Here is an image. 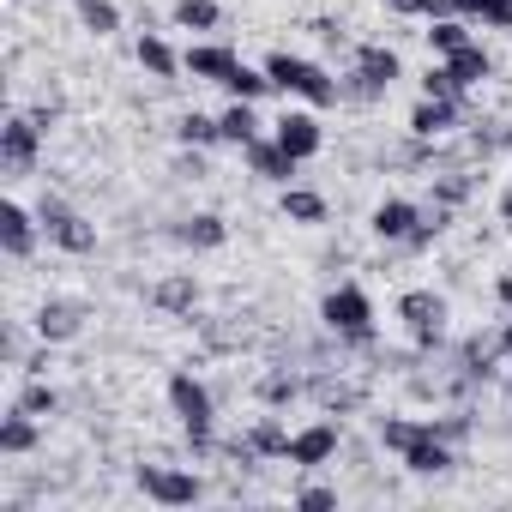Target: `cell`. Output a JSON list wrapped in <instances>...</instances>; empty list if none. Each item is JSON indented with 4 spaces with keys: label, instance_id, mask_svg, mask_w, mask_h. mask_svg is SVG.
Returning a JSON list of instances; mask_svg holds the SVG:
<instances>
[{
    "label": "cell",
    "instance_id": "obj_30",
    "mask_svg": "<svg viewBox=\"0 0 512 512\" xmlns=\"http://www.w3.org/2000/svg\"><path fill=\"white\" fill-rule=\"evenodd\" d=\"M422 434H428V422H416V416H380V446L398 452V458H404V446H416Z\"/></svg>",
    "mask_w": 512,
    "mask_h": 512
},
{
    "label": "cell",
    "instance_id": "obj_3",
    "mask_svg": "<svg viewBox=\"0 0 512 512\" xmlns=\"http://www.w3.org/2000/svg\"><path fill=\"white\" fill-rule=\"evenodd\" d=\"M320 320H326L332 338H344V344H356V350L374 344V302H368L362 284H338V290H326Z\"/></svg>",
    "mask_w": 512,
    "mask_h": 512
},
{
    "label": "cell",
    "instance_id": "obj_41",
    "mask_svg": "<svg viewBox=\"0 0 512 512\" xmlns=\"http://www.w3.org/2000/svg\"><path fill=\"white\" fill-rule=\"evenodd\" d=\"M55 115H61V109H55V103H37V109H31V121H37V127H43V133H49V127H55Z\"/></svg>",
    "mask_w": 512,
    "mask_h": 512
},
{
    "label": "cell",
    "instance_id": "obj_40",
    "mask_svg": "<svg viewBox=\"0 0 512 512\" xmlns=\"http://www.w3.org/2000/svg\"><path fill=\"white\" fill-rule=\"evenodd\" d=\"M494 350H500V362H512V320H500V332H494Z\"/></svg>",
    "mask_w": 512,
    "mask_h": 512
},
{
    "label": "cell",
    "instance_id": "obj_20",
    "mask_svg": "<svg viewBox=\"0 0 512 512\" xmlns=\"http://www.w3.org/2000/svg\"><path fill=\"white\" fill-rule=\"evenodd\" d=\"M241 440H247V452H253V458H284V452H290V428H284L278 416H260Z\"/></svg>",
    "mask_w": 512,
    "mask_h": 512
},
{
    "label": "cell",
    "instance_id": "obj_4",
    "mask_svg": "<svg viewBox=\"0 0 512 512\" xmlns=\"http://www.w3.org/2000/svg\"><path fill=\"white\" fill-rule=\"evenodd\" d=\"M398 320H404V332H410L416 350H440V344H446V296H434V290H404V296H398Z\"/></svg>",
    "mask_w": 512,
    "mask_h": 512
},
{
    "label": "cell",
    "instance_id": "obj_32",
    "mask_svg": "<svg viewBox=\"0 0 512 512\" xmlns=\"http://www.w3.org/2000/svg\"><path fill=\"white\" fill-rule=\"evenodd\" d=\"M79 25L91 37H115L121 31V7H115V0H79Z\"/></svg>",
    "mask_w": 512,
    "mask_h": 512
},
{
    "label": "cell",
    "instance_id": "obj_10",
    "mask_svg": "<svg viewBox=\"0 0 512 512\" xmlns=\"http://www.w3.org/2000/svg\"><path fill=\"white\" fill-rule=\"evenodd\" d=\"M37 235H43V217L25 211L19 199L0 205V247H7V260H31L37 253Z\"/></svg>",
    "mask_w": 512,
    "mask_h": 512
},
{
    "label": "cell",
    "instance_id": "obj_34",
    "mask_svg": "<svg viewBox=\"0 0 512 512\" xmlns=\"http://www.w3.org/2000/svg\"><path fill=\"white\" fill-rule=\"evenodd\" d=\"M308 392H314V398H320V404H326L332 416H338V410H356V404H362V386H344V380H308Z\"/></svg>",
    "mask_w": 512,
    "mask_h": 512
},
{
    "label": "cell",
    "instance_id": "obj_6",
    "mask_svg": "<svg viewBox=\"0 0 512 512\" xmlns=\"http://www.w3.org/2000/svg\"><path fill=\"white\" fill-rule=\"evenodd\" d=\"M139 488L157 506H193V500H205V482L193 470H175V464H139Z\"/></svg>",
    "mask_w": 512,
    "mask_h": 512
},
{
    "label": "cell",
    "instance_id": "obj_31",
    "mask_svg": "<svg viewBox=\"0 0 512 512\" xmlns=\"http://www.w3.org/2000/svg\"><path fill=\"white\" fill-rule=\"evenodd\" d=\"M175 25L181 31H217L223 7H217V0H175Z\"/></svg>",
    "mask_w": 512,
    "mask_h": 512
},
{
    "label": "cell",
    "instance_id": "obj_19",
    "mask_svg": "<svg viewBox=\"0 0 512 512\" xmlns=\"http://www.w3.org/2000/svg\"><path fill=\"white\" fill-rule=\"evenodd\" d=\"M37 440H43V422L13 404V416L0 422V452H7V458H25V452H37Z\"/></svg>",
    "mask_w": 512,
    "mask_h": 512
},
{
    "label": "cell",
    "instance_id": "obj_46",
    "mask_svg": "<svg viewBox=\"0 0 512 512\" xmlns=\"http://www.w3.org/2000/svg\"><path fill=\"white\" fill-rule=\"evenodd\" d=\"M13 7H19V0H13Z\"/></svg>",
    "mask_w": 512,
    "mask_h": 512
},
{
    "label": "cell",
    "instance_id": "obj_28",
    "mask_svg": "<svg viewBox=\"0 0 512 512\" xmlns=\"http://www.w3.org/2000/svg\"><path fill=\"white\" fill-rule=\"evenodd\" d=\"M284 217L290 223H326V193H314V187H284Z\"/></svg>",
    "mask_w": 512,
    "mask_h": 512
},
{
    "label": "cell",
    "instance_id": "obj_17",
    "mask_svg": "<svg viewBox=\"0 0 512 512\" xmlns=\"http://www.w3.org/2000/svg\"><path fill=\"white\" fill-rule=\"evenodd\" d=\"M181 61H187V73H193V79H205V85H223V79L241 67V55H235V49H223V43H193Z\"/></svg>",
    "mask_w": 512,
    "mask_h": 512
},
{
    "label": "cell",
    "instance_id": "obj_11",
    "mask_svg": "<svg viewBox=\"0 0 512 512\" xmlns=\"http://www.w3.org/2000/svg\"><path fill=\"white\" fill-rule=\"evenodd\" d=\"M422 217H428V211H422L416 199H380L368 223H374V235H380V241H392V247H404V241H410V235L422 229Z\"/></svg>",
    "mask_w": 512,
    "mask_h": 512
},
{
    "label": "cell",
    "instance_id": "obj_43",
    "mask_svg": "<svg viewBox=\"0 0 512 512\" xmlns=\"http://www.w3.org/2000/svg\"><path fill=\"white\" fill-rule=\"evenodd\" d=\"M494 296H500V308H512V272H500V278H494Z\"/></svg>",
    "mask_w": 512,
    "mask_h": 512
},
{
    "label": "cell",
    "instance_id": "obj_33",
    "mask_svg": "<svg viewBox=\"0 0 512 512\" xmlns=\"http://www.w3.org/2000/svg\"><path fill=\"white\" fill-rule=\"evenodd\" d=\"M19 410H31V416H37V422H49V416H55V410H61V392H55V386H49V380H43V374H31V386H25V392H19Z\"/></svg>",
    "mask_w": 512,
    "mask_h": 512
},
{
    "label": "cell",
    "instance_id": "obj_25",
    "mask_svg": "<svg viewBox=\"0 0 512 512\" xmlns=\"http://www.w3.org/2000/svg\"><path fill=\"white\" fill-rule=\"evenodd\" d=\"M175 139H181L187 151H211V145H223V121L193 109V115H181V121H175Z\"/></svg>",
    "mask_w": 512,
    "mask_h": 512
},
{
    "label": "cell",
    "instance_id": "obj_18",
    "mask_svg": "<svg viewBox=\"0 0 512 512\" xmlns=\"http://www.w3.org/2000/svg\"><path fill=\"white\" fill-rule=\"evenodd\" d=\"M175 241H181V247H193V253H211V247H223V241H229V223H223L217 211H193V217H181V223H175Z\"/></svg>",
    "mask_w": 512,
    "mask_h": 512
},
{
    "label": "cell",
    "instance_id": "obj_39",
    "mask_svg": "<svg viewBox=\"0 0 512 512\" xmlns=\"http://www.w3.org/2000/svg\"><path fill=\"white\" fill-rule=\"evenodd\" d=\"M296 506H302V512H326V506H338V488H320V482H314V488L296 494Z\"/></svg>",
    "mask_w": 512,
    "mask_h": 512
},
{
    "label": "cell",
    "instance_id": "obj_36",
    "mask_svg": "<svg viewBox=\"0 0 512 512\" xmlns=\"http://www.w3.org/2000/svg\"><path fill=\"white\" fill-rule=\"evenodd\" d=\"M302 392H308V386H302L296 374H266V380H260V404H272V410H278V404H296Z\"/></svg>",
    "mask_w": 512,
    "mask_h": 512
},
{
    "label": "cell",
    "instance_id": "obj_16",
    "mask_svg": "<svg viewBox=\"0 0 512 512\" xmlns=\"http://www.w3.org/2000/svg\"><path fill=\"white\" fill-rule=\"evenodd\" d=\"M356 73L386 97V91L404 79V61H398V49H386V43H362V49H356Z\"/></svg>",
    "mask_w": 512,
    "mask_h": 512
},
{
    "label": "cell",
    "instance_id": "obj_5",
    "mask_svg": "<svg viewBox=\"0 0 512 512\" xmlns=\"http://www.w3.org/2000/svg\"><path fill=\"white\" fill-rule=\"evenodd\" d=\"M37 217H43V235H49L61 253H91V247H97V223H91L85 211H73L67 199H43Z\"/></svg>",
    "mask_w": 512,
    "mask_h": 512
},
{
    "label": "cell",
    "instance_id": "obj_38",
    "mask_svg": "<svg viewBox=\"0 0 512 512\" xmlns=\"http://www.w3.org/2000/svg\"><path fill=\"white\" fill-rule=\"evenodd\" d=\"M422 97H464L458 91V79H452V67L446 61H434L428 73H422Z\"/></svg>",
    "mask_w": 512,
    "mask_h": 512
},
{
    "label": "cell",
    "instance_id": "obj_42",
    "mask_svg": "<svg viewBox=\"0 0 512 512\" xmlns=\"http://www.w3.org/2000/svg\"><path fill=\"white\" fill-rule=\"evenodd\" d=\"M175 169H181V175H193V181H199V175H205V157H199V151H193V157H181V163H175Z\"/></svg>",
    "mask_w": 512,
    "mask_h": 512
},
{
    "label": "cell",
    "instance_id": "obj_7",
    "mask_svg": "<svg viewBox=\"0 0 512 512\" xmlns=\"http://www.w3.org/2000/svg\"><path fill=\"white\" fill-rule=\"evenodd\" d=\"M43 157V127L31 115H7V127H0V169L7 175H31Z\"/></svg>",
    "mask_w": 512,
    "mask_h": 512
},
{
    "label": "cell",
    "instance_id": "obj_29",
    "mask_svg": "<svg viewBox=\"0 0 512 512\" xmlns=\"http://www.w3.org/2000/svg\"><path fill=\"white\" fill-rule=\"evenodd\" d=\"M223 91H229V97H241V103H260V97L272 91V73H266V67H247V61H241V67L223 79Z\"/></svg>",
    "mask_w": 512,
    "mask_h": 512
},
{
    "label": "cell",
    "instance_id": "obj_24",
    "mask_svg": "<svg viewBox=\"0 0 512 512\" xmlns=\"http://www.w3.org/2000/svg\"><path fill=\"white\" fill-rule=\"evenodd\" d=\"M464 43H476L470 37V19H458V13H446V19H428V49L446 61V55H458Z\"/></svg>",
    "mask_w": 512,
    "mask_h": 512
},
{
    "label": "cell",
    "instance_id": "obj_37",
    "mask_svg": "<svg viewBox=\"0 0 512 512\" xmlns=\"http://www.w3.org/2000/svg\"><path fill=\"white\" fill-rule=\"evenodd\" d=\"M428 422H434V434H440L446 446H464V440H470V428H476V416H470V410H446V416H428Z\"/></svg>",
    "mask_w": 512,
    "mask_h": 512
},
{
    "label": "cell",
    "instance_id": "obj_21",
    "mask_svg": "<svg viewBox=\"0 0 512 512\" xmlns=\"http://www.w3.org/2000/svg\"><path fill=\"white\" fill-rule=\"evenodd\" d=\"M139 67H145L151 79H163V85H169V79H175L187 61H181V55H175V49H169L157 31H145V37H139Z\"/></svg>",
    "mask_w": 512,
    "mask_h": 512
},
{
    "label": "cell",
    "instance_id": "obj_44",
    "mask_svg": "<svg viewBox=\"0 0 512 512\" xmlns=\"http://www.w3.org/2000/svg\"><path fill=\"white\" fill-rule=\"evenodd\" d=\"M500 223L512 229V187H500Z\"/></svg>",
    "mask_w": 512,
    "mask_h": 512
},
{
    "label": "cell",
    "instance_id": "obj_2",
    "mask_svg": "<svg viewBox=\"0 0 512 512\" xmlns=\"http://www.w3.org/2000/svg\"><path fill=\"white\" fill-rule=\"evenodd\" d=\"M266 73H272V91L302 97L308 109H332V103H338V79H332L320 61H308V55L278 49V55H266Z\"/></svg>",
    "mask_w": 512,
    "mask_h": 512
},
{
    "label": "cell",
    "instance_id": "obj_35",
    "mask_svg": "<svg viewBox=\"0 0 512 512\" xmlns=\"http://www.w3.org/2000/svg\"><path fill=\"white\" fill-rule=\"evenodd\" d=\"M470 187H476V181H470L464 169H446V175H434V205H446V211H458V205L470 199Z\"/></svg>",
    "mask_w": 512,
    "mask_h": 512
},
{
    "label": "cell",
    "instance_id": "obj_12",
    "mask_svg": "<svg viewBox=\"0 0 512 512\" xmlns=\"http://www.w3.org/2000/svg\"><path fill=\"white\" fill-rule=\"evenodd\" d=\"M79 332H85V302L49 296V302L37 308V338H43V344H67V338H79Z\"/></svg>",
    "mask_w": 512,
    "mask_h": 512
},
{
    "label": "cell",
    "instance_id": "obj_27",
    "mask_svg": "<svg viewBox=\"0 0 512 512\" xmlns=\"http://www.w3.org/2000/svg\"><path fill=\"white\" fill-rule=\"evenodd\" d=\"M217 121H223V145H253V139H260V109L241 103V97H235Z\"/></svg>",
    "mask_w": 512,
    "mask_h": 512
},
{
    "label": "cell",
    "instance_id": "obj_23",
    "mask_svg": "<svg viewBox=\"0 0 512 512\" xmlns=\"http://www.w3.org/2000/svg\"><path fill=\"white\" fill-rule=\"evenodd\" d=\"M452 13L482 31H512V0H452Z\"/></svg>",
    "mask_w": 512,
    "mask_h": 512
},
{
    "label": "cell",
    "instance_id": "obj_15",
    "mask_svg": "<svg viewBox=\"0 0 512 512\" xmlns=\"http://www.w3.org/2000/svg\"><path fill=\"white\" fill-rule=\"evenodd\" d=\"M458 464V446H446L440 434H434V422H428V434L416 440V446H404V470L410 476H446Z\"/></svg>",
    "mask_w": 512,
    "mask_h": 512
},
{
    "label": "cell",
    "instance_id": "obj_1",
    "mask_svg": "<svg viewBox=\"0 0 512 512\" xmlns=\"http://www.w3.org/2000/svg\"><path fill=\"white\" fill-rule=\"evenodd\" d=\"M169 410H175V422L187 428L193 458H211V452H217V440H211V422H217V398H211V386H205L199 374L175 368V374H169Z\"/></svg>",
    "mask_w": 512,
    "mask_h": 512
},
{
    "label": "cell",
    "instance_id": "obj_26",
    "mask_svg": "<svg viewBox=\"0 0 512 512\" xmlns=\"http://www.w3.org/2000/svg\"><path fill=\"white\" fill-rule=\"evenodd\" d=\"M151 302H157L163 314H193V308H199V284H193L187 272H175V278H163V284L151 290Z\"/></svg>",
    "mask_w": 512,
    "mask_h": 512
},
{
    "label": "cell",
    "instance_id": "obj_13",
    "mask_svg": "<svg viewBox=\"0 0 512 512\" xmlns=\"http://www.w3.org/2000/svg\"><path fill=\"white\" fill-rule=\"evenodd\" d=\"M458 121H464V103L458 97H422L410 109V133L416 139H446V133H458Z\"/></svg>",
    "mask_w": 512,
    "mask_h": 512
},
{
    "label": "cell",
    "instance_id": "obj_9",
    "mask_svg": "<svg viewBox=\"0 0 512 512\" xmlns=\"http://www.w3.org/2000/svg\"><path fill=\"white\" fill-rule=\"evenodd\" d=\"M284 458H290L296 470H320V464H332V458H338V422H308V428H296Z\"/></svg>",
    "mask_w": 512,
    "mask_h": 512
},
{
    "label": "cell",
    "instance_id": "obj_14",
    "mask_svg": "<svg viewBox=\"0 0 512 512\" xmlns=\"http://www.w3.org/2000/svg\"><path fill=\"white\" fill-rule=\"evenodd\" d=\"M241 157H247V169L260 175V181H278V187H290V175L302 169L278 139H253V145H241Z\"/></svg>",
    "mask_w": 512,
    "mask_h": 512
},
{
    "label": "cell",
    "instance_id": "obj_45",
    "mask_svg": "<svg viewBox=\"0 0 512 512\" xmlns=\"http://www.w3.org/2000/svg\"><path fill=\"white\" fill-rule=\"evenodd\" d=\"M506 398H512V386H506Z\"/></svg>",
    "mask_w": 512,
    "mask_h": 512
},
{
    "label": "cell",
    "instance_id": "obj_22",
    "mask_svg": "<svg viewBox=\"0 0 512 512\" xmlns=\"http://www.w3.org/2000/svg\"><path fill=\"white\" fill-rule=\"evenodd\" d=\"M446 67H452V79H458V91H476L488 73H494V61H488V49L482 43H464L458 55H446Z\"/></svg>",
    "mask_w": 512,
    "mask_h": 512
},
{
    "label": "cell",
    "instance_id": "obj_8",
    "mask_svg": "<svg viewBox=\"0 0 512 512\" xmlns=\"http://www.w3.org/2000/svg\"><path fill=\"white\" fill-rule=\"evenodd\" d=\"M272 139H278L296 163H308V157H320L326 127H320V115H314V109H284V115L272 121Z\"/></svg>",
    "mask_w": 512,
    "mask_h": 512
}]
</instances>
